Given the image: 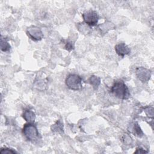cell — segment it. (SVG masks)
<instances>
[{
	"label": "cell",
	"instance_id": "6da1fadb",
	"mask_svg": "<svg viewBox=\"0 0 154 154\" xmlns=\"http://www.w3.org/2000/svg\"><path fill=\"white\" fill-rule=\"evenodd\" d=\"M111 92L117 98L126 100L130 97V92L128 87L124 81L119 79L114 82L111 88Z\"/></svg>",
	"mask_w": 154,
	"mask_h": 154
},
{
	"label": "cell",
	"instance_id": "7a4b0ae2",
	"mask_svg": "<svg viewBox=\"0 0 154 154\" xmlns=\"http://www.w3.org/2000/svg\"><path fill=\"white\" fill-rule=\"evenodd\" d=\"M22 133L26 140L32 142L37 141L40 136L36 126L32 123L25 124L22 129Z\"/></svg>",
	"mask_w": 154,
	"mask_h": 154
},
{
	"label": "cell",
	"instance_id": "3957f363",
	"mask_svg": "<svg viewBox=\"0 0 154 154\" xmlns=\"http://www.w3.org/2000/svg\"><path fill=\"white\" fill-rule=\"evenodd\" d=\"M82 79L76 74H69L66 78L65 82L67 87L72 90H79L82 87Z\"/></svg>",
	"mask_w": 154,
	"mask_h": 154
},
{
	"label": "cell",
	"instance_id": "277c9868",
	"mask_svg": "<svg viewBox=\"0 0 154 154\" xmlns=\"http://www.w3.org/2000/svg\"><path fill=\"white\" fill-rule=\"evenodd\" d=\"M82 16L85 23L90 26L96 25L99 20V15L94 10H90L87 11L82 13Z\"/></svg>",
	"mask_w": 154,
	"mask_h": 154
},
{
	"label": "cell",
	"instance_id": "5b68a950",
	"mask_svg": "<svg viewBox=\"0 0 154 154\" xmlns=\"http://www.w3.org/2000/svg\"><path fill=\"white\" fill-rule=\"evenodd\" d=\"M27 35L34 41H40L43 38V33L41 29L36 26H31L26 29Z\"/></svg>",
	"mask_w": 154,
	"mask_h": 154
},
{
	"label": "cell",
	"instance_id": "8992f818",
	"mask_svg": "<svg viewBox=\"0 0 154 154\" xmlns=\"http://www.w3.org/2000/svg\"><path fill=\"white\" fill-rule=\"evenodd\" d=\"M137 78L142 82H147L150 78L151 72L150 70L143 67H137L135 71Z\"/></svg>",
	"mask_w": 154,
	"mask_h": 154
},
{
	"label": "cell",
	"instance_id": "52a82bcc",
	"mask_svg": "<svg viewBox=\"0 0 154 154\" xmlns=\"http://www.w3.org/2000/svg\"><path fill=\"white\" fill-rule=\"evenodd\" d=\"M115 51L117 55L123 57L131 52L130 48L124 43H120L115 46Z\"/></svg>",
	"mask_w": 154,
	"mask_h": 154
},
{
	"label": "cell",
	"instance_id": "ba28073f",
	"mask_svg": "<svg viewBox=\"0 0 154 154\" xmlns=\"http://www.w3.org/2000/svg\"><path fill=\"white\" fill-rule=\"evenodd\" d=\"M22 117L28 123H33L35 119V113L30 109H26L23 112Z\"/></svg>",
	"mask_w": 154,
	"mask_h": 154
},
{
	"label": "cell",
	"instance_id": "9c48e42d",
	"mask_svg": "<svg viewBox=\"0 0 154 154\" xmlns=\"http://www.w3.org/2000/svg\"><path fill=\"white\" fill-rule=\"evenodd\" d=\"M51 129L52 132H58V133H63L64 129H63V123L61 122V120H57L54 125H52L51 127Z\"/></svg>",
	"mask_w": 154,
	"mask_h": 154
},
{
	"label": "cell",
	"instance_id": "30bf717a",
	"mask_svg": "<svg viewBox=\"0 0 154 154\" xmlns=\"http://www.w3.org/2000/svg\"><path fill=\"white\" fill-rule=\"evenodd\" d=\"M88 82L93 86L94 89H97L100 84V78L95 75L91 76L88 79Z\"/></svg>",
	"mask_w": 154,
	"mask_h": 154
},
{
	"label": "cell",
	"instance_id": "8fae6325",
	"mask_svg": "<svg viewBox=\"0 0 154 154\" xmlns=\"http://www.w3.org/2000/svg\"><path fill=\"white\" fill-rule=\"evenodd\" d=\"M131 129V132L135 136L141 137L143 135V132L137 122H135L133 123Z\"/></svg>",
	"mask_w": 154,
	"mask_h": 154
},
{
	"label": "cell",
	"instance_id": "7c38bea8",
	"mask_svg": "<svg viewBox=\"0 0 154 154\" xmlns=\"http://www.w3.org/2000/svg\"><path fill=\"white\" fill-rule=\"evenodd\" d=\"M115 27L111 22H105L99 25V29L102 33H105L109 29H112Z\"/></svg>",
	"mask_w": 154,
	"mask_h": 154
},
{
	"label": "cell",
	"instance_id": "4fadbf2b",
	"mask_svg": "<svg viewBox=\"0 0 154 154\" xmlns=\"http://www.w3.org/2000/svg\"><path fill=\"white\" fill-rule=\"evenodd\" d=\"M10 45H9L7 40L5 38L1 37V49L3 52H7L10 51Z\"/></svg>",
	"mask_w": 154,
	"mask_h": 154
},
{
	"label": "cell",
	"instance_id": "5bb4252c",
	"mask_svg": "<svg viewBox=\"0 0 154 154\" xmlns=\"http://www.w3.org/2000/svg\"><path fill=\"white\" fill-rule=\"evenodd\" d=\"M34 86L38 90H44L46 87V81L45 79H38L35 81Z\"/></svg>",
	"mask_w": 154,
	"mask_h": 154
},
{
	"label": "cell",
	"instance_id": "9a60e30c",
	"mask_svg": "<svg viewBox=\"0 0 154 154\" xmlns=\"http://www.w3.org/2000/svg\"><path fill=\"white\" fill-rule=\"evenodd\" d=\"M17 152L9 148H2L1 150H0V153L1 154H9V153H17Z\"/></svg>",
	"mask_w": 154,
	"mask_h": 154
},
{
	"label": "cell",
	"instance_id": "2e32d148",
	"mask_svg": "<svg viewBox=\"0 0 154 154\" xmlns=\"http://www.w3.org/2000/svg\"><path fill=\"white\" fill-rule=\"evenodd\" d=\"M144 111L146 114L149 116L153 118V107L150 106H147L144 108Z\"/></svg>",
	"mask_w": 154,
	"mask_h": 154
},
{
	"label": "cell",
	"instance_id": "e0dca14e",
	"mask_svg": "<svg viewBox=\"0 0 154 154\" xmlns=\"http://www.w3.org/2000/svg\"><path fill=\"white\" fill-rule=\"evenodd\" d=\"M64 48L66 50H67L69 52L74 49V46H73V45L72 44V43L71 42H69V41H66V42L65 43Z\"/></svg>",
	"mask_w": 154,
	"mask_h": 154
},
{
	"label": "cell",
	"instance_id": "ac0fdd59",
	"mask_svg": "<svg viewBox=\"0 0 154 154\" xmlns=\"http://www.w3.org/2000/svg\"><path fill=\"white\" fill-rule=\"evenodd\" d=\"M123 141H124V143L125 144H131V141H132V138L129 136L127 134H126L125 135L123 136Z\"/></svg>",
	"mask_w": 154,
	"mask_h": 154
},
{
	"label": "cell",
	"instance_id": "d6986e66",
	"mask_svg": "<svg viewBox=\"0 0 154 154\" xmlns=\"http://www.w3.org/2000/svg\"><path fill=\"white\" fill-rule=\"evenodd\" d=\"M147 152H148L147 151H146L143 148L138 147V148H137L136 151L134 152V153H147Z\"/></svg>",
	"mask_w": 154,
	"mask_h": 154
}]
</instances>
